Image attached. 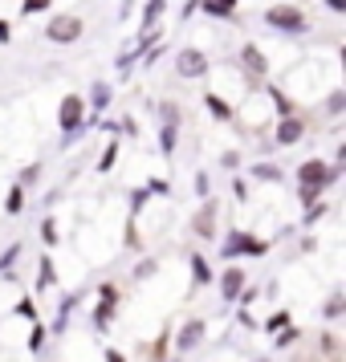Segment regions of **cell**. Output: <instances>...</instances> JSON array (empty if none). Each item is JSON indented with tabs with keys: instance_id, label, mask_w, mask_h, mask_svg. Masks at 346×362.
Segmentation results:
<instances>
[{
	"instance_id": "5",
	"label": "cell",
	"mask_w": 346,
	"mask_h": 362,
	"mask_svg": "<svg viewBox=\"0 0 346 362\" xmlns=\"http://www.w3.org/2000/svg\"><path fill=\"white\" fill-rule=\"evenodd\" d=\"M57 127L66 134H78L86 127V98L82 94H66L62 106H57Z\"/></svg>"
},
{
	"instance_id": "34",
	"label": "cell",
	"mask_w": 346,
	"mask_h": 362,
	"mask_svg": "<svg viewBox=\"0 0 346 362\" xmlns=\"http://www.w3.org/2000/svg\"><path fill=\"white\" fill-rule=\"evenodd\" d=\"M41 240H45V245H57V224H53V220H45V224H41Z\"/></svg>"
},
{
	"instance_id": "22",
	"label": "cell",
	"mask_w": 346,
	"mask_h": 362,
	"mask_svg": "<svg viewBox=\"0 0 346 362\" xmlns=\"http://www.w3.org/2000/svg\"><path fill=\"white\" fill-rule=\"evenodd\" d=\"M289 322H294V313H289V310H277L269 322H265V329H269V334H277V329H285Z\"/></svg>"
},
{
	"instance_id": "32",
	"label": "cell",
	"mask_w": 346,
	"mask_h": 362,
	"mask_svg": "<svg viewBox=\"0 0 346 362\" xmlns=\"http://www.w3.org/2000/svg\"><path fill=\"white\" fill-rule=\"evenodd\" d=\"M196 196H212V180H208V171H196Z\"/></svg>"
},
{
	"instance_id": "6",
	"label": "cell",
	"mask_w": 346,
	"mask_h": 362,
	"mask_svg": "<svg viewBox=\"0 0 346 362\" xmlns=\"http://www.w3.org/2000/svg\"><path fill=\"white\" fill-rule=\"evenodd\" d=\"M216 216H220V204L208 196L204 199V208L196 212V220H192V232H196L200 240H216Z\"/></svg>"
},
{
	"instance_id": "39",
	"label": "cell",
	"mask_w": 346,
	"mask_h": 362,
	"mask_svg": "<svg viewBox=\"0 0 346 362\" xmlns=\"http://www.w3.org/2000/svg\"><path fill=\"white\" fill-rule=\"evenodd\" d=\"M232 196L245 204V199H248V183H245V180H236V183H232Z\"/></svg>"
},
{
	"instance_id": "18",
	"label": "cell",
	"mask_w": 346,
	"mask_h": 362,
	"mask_svg": "<svg viewBox=\"0 0 346 362\" xmlns=\"http://www.w3.org/2000/svg\"><path fill=\"white\" fill-rule=\"evenodd\" d=\"M204 106H208V110L220 118V122H232V106H229L224 98H216V94H204Z\"/></svg>"
},
{
	"instance_id": "13",
	"label": "cell",
	"mask_w": 346,
	"mask_h": 362,
	"mask_svg": "<svg viewBox=\"0 0 346 362\" xmlns=\"http://www.w3.org/2000/svg\"><path fill=\"white\" fill-rule=\"evenodd\" d=\"M57 285V269H53V257H41V264H37V289L45 293V289H53Z\"/></svg>"
},
{
	"instance_id": "42",
	"label": "cell",
	"mask_w": 346,
	"mask_h": 362,
	"mask_svg": "<svg viewBox=\"0 0 346 362\" xmlns=\"http://www.w3.org/2000/svg\"><path fill=\"white\" fill-rule=\"evenodd\" d=\"M147 199H151V192H147V187H143V192H134V199H131V204H134V208H143Z\"/></svg>"
},
{
	"instance_id": "28",
	"label": "cell",
	"mask_w": 346,
	"mask_h": 362,
	"mask_svg": "<svg viewBox=\"0 0 346 362\" xmlns=\"http://www.w3.org/2000/svg\"><path fill=\"white\" fill-rule=\"evenodd\" d=\"M21 252H25V248H21V240H17V245L4 248V252H0V273H4V269H13V261H17Z\"/></svg>"
},
{
	"instance_id": "24",
	"label": "cell",
	"mask_w": 346,
	"mask_h": 362,
	"mask_svg": "<svg viewBox=\"0 0 346 362\" xmlns=\"http://www.w3.org/2000/svg\"><path fill=\"white\" fill-rule=\"evenodd\" d=\"M163 8H167V0H147V8H143V25H155Z\"/></svg>"
},
{
	"instance_id": "19",
	"label": "cell",
	"mask_w": 346,
	"mask_h": 362,
	"mask_svg": "<svg viewBox=\"0 0 346 362\" xmlns=\"http://www.w3.org/2000/svg\"><path fill=\"white\" fill-rule=\"evenodd\" d=\"M232 8H236V0H204L208 17H232Z\"/></svg>"
},
{
	"instance_id": "33",
	"label": "cell",
	"mask_w": 346,
	"mask_h": 362,
	"mask_svg": "<svg viewBox=\"0 0 346 362\" xmlns=\"http://www.w3.org/2000/svg\"><path fill=\"white\" fill-rule=\"evenodd\" d=\"M45 8H50V0H25V4H21V13H25V17H33V13H45Z\"/></svg>"
},
{
	"instance_id": "14",
	"label": "cell",
	"mask_w": 346,
	"mask_h": 362,
	"mask_svg": "<svg viewBox=\"0 0 346 362\" xmlns=\"http://www.w3.org/2000/svg\"><path fill=\"white\" fill-rule=\"evenodd\" d=\"M175 139H180V122H163V131H159V151H163V159L175 155Z\"/></svg>"
},
{
	"instance_id": "38",
	"label": "cell",
	"mask_w": 346,
	"mask_h": 362,
	"mask_svg": "<svg viewBox=\"0 0 346 362\" xmlns=\"http://www.w3.org/2000/svg\"><path fill=\"white\" fill-rule=\"evenodd\" d=\"M147 192H151V196H167L171 187H167V180H151V183H147Z\"/></svg>"
},
{
	"instance_id": "11",
	"label": "cell",
	"mask_w": 346,
	"mask_h": 362,
	"mask_svg": "<svg viewBox=\"0 0 346 362\" xmlns=\"http://www.w3.org/2000/svg\"><path fill=\"white\" fill-rule=\"evenodd\" d=\"M241 62H245V69H253L257 78L269 74V62H265V53L257 49V45H245V49H241Z\"/></svg>"
},
{
	"instance_id": "40",
	"label": "cell",
	"mask_w": 346,
	"mask_h": 362,
	"mask_svg": "<svg viewBox=\"0 0 346 362\" xmlns=\"http://www.w3.org/2000/svg\"><path fill=\"white\" fill-rule=\"evenodd\" d=\"M37 171H41V167H37V163H33V167H25V175H21L17 183H21V187H29V183L37 180Z\"/></svg>"
},
{
	"instance_id": "20",
	"label": "cell",
	"mask_w": 346,
	"mask_h": 362,
	"mask_svg": "<svg viewBox=\"0 0 346 362\" xmlns=\"http://www.w3.org/2000/svg\"><path fill=\"white\" fill-rule=\"evenodd\" d=\"M167 342H171V334H159V338H155V346H147V362H163L167 358Z\"/></svg>"
},
{
	"instance_id": "30",
	"label": "cell",
	"mask_w": 346,
	"mask_h": 362,
	"mask_svg": "<svg viewBox=\"0 0 346 362\" xmlns=\"http://www.w3.org/2000/svg\"><path fill=\"white\" fill-rule=\"evenodd\" d=\"M90 102H94V110H102V106H106V102H110V86H94V94H90Z\"/></svg>"
},
{
	"instance_id": "9",
	"label": "cell",
	"mask_w": 346,
	"mask_h": 362,
	"mask_svg": "<svg viewBox=\"0 0 346 362\" xmlns=\"http://www.w3.org/2000/svg\"><path fill=\"white\" fill-rule=\"evenodd\" d=\"M301 134H306V118H297V115H285L277 122V147H294V143H301Z\"/></svg>"
},
{
	"instance_id": "23",
	"label": "cell",
	"mask_w": 346,
	"mask_h": 362,
	"mask_svg": "<svg viewBox=\"0 0 346 362\" xmlns=\"http://www.w3.org/2000/svg\"><path fill=\"white\" fill-rule=\"evenodd\" d=\"M17 317H25V322H41V317H37V301L33 297H21L17 301Z\"/></svg>"
},
{
	"instance_id": "3",
	"label": "cell",
	"mask_w": 346,
	"mask_h": 362,
	"mask_svg": "<svg viewBox=\"0 0 346 362\" xmlns=\"http://www.w3.org/2000/svg\"><path fill=\"white\" fill-rule=\"evenodd\" d=\"M265 25L277 29V33H301V29H306V13L294 8V4H273V8L265 13Z\"/></svg>"
},
{
	"instance_id": "29",
	"label": "cell",
	"mask_w": 346,
	"mask_h": 362,
	"mask_svg": "<svg viewBox=\"0 0 346 362\" xmlns=\"http://www.w3.org/2000/svg\"><path fill=\"white\" fill-rule=\"evenodd\" d=\"M155 273H159V261H155V257H151V261H139L134 264V277L143 281V277H155Z\"/></svg>"
},
{
	"instance_id": "15",
	"label": "cell",
	"mask_w": 346,
	"mask_h": 362,
	"mask_svg": "<svg viewBox=\"0 0 346 362\" xmlns=\"http://www.w3.org/2000/svg\"><path fill=\"white\" fill-rule=\"evenodd\" d=\"M25 212V187H8V196H4V216H21Z\"/></svg>"
},
{
	"instance_id": "8",
	"label": "cell",
	"mask_w": 346,
	"mask_h": 362,
	"mask_svg": "<svg viewBox=\"0 0 346 362\" xmlns=\"http://www.w3.org/2000/svg\"><path fill=\"white\" fill-rule=\"evenodd\" d=\"M204 334H208V326H204V317H188L180 326V334H175V346H180V354H188V350H196L200 342H204Z\"/></svg>"
},
{
	"instance_id": "12",
	"label": "cell",
	"mask_w": 346,
	"mask_h": 362,
	"mask_svg": "<svg viewBox=\"0 0 346 362\" xmlns=\"http://www.w3.org/2000/svg\"><path fill=\"white\" fill-rule=\"evenodd\" d=\"M115 313H118V301H102L98 297V305H94V329H110Z\"/></svg>"
},
{
	"instance_id": "27",
	"label": "cell",
	"mask_w": 346,
	"mask_h": 362,
	"mask_svg": "<svg viewBox=\"0 0 346 362\" xmlns=\"http://www.w3.org/2000/svg\"><path fill=\"white\" fill-rule=\"evenodd\" d=\"M41 346H45V326L33 322V334H29V354H41Z\"/></svg>"
},
{
	"instance_id": "31",
	"label": "cell",
	"mask_w": 346,
	"mask_h": 362,
	"mask_svg": "<svg viewBox=\"0 0 346 362\" xmlns=\"http://www.w3.org/2000/svg\"><path fill=\"white\" fill-rule=\"evenodd\" d=\"M98 297H102V301H122V293H118L115 281H102V285H98Z\"/></svg>"
},
{
	"instance_id": "44",
	"label": "cell",
	"mask_w": 346,
	"mask_h": 362,
	"mask_svg": "<svg viewBox=\"0 0 346 362\" xmlns=\"http://www.w3.org/2000/svg\"><path fill=\"white\" fill-rule=\"evenodd\" d=\"M330 8H334V13H346V0H326Z\"/></svg>"
},
{
	"instance_id": "26",
	"label": "cell",
	"mask_w": 346,
	"mask_h": 362,
	"mask_svg": "<svg viewBox=\"0 0 346 362\" xmlns=\"http://www.w3.org/2000/svg\"><path fill=\"white\" fill-rule=\"evenodd\" d=\"M115 155H118V139H110L106 151H102V159H98V171H110V167H115Z\"/></svg>"
},
{
	"instance_id": "25",
	"label": "cell",
	"mask_w": 346,
	"mask_h": 362,
	"mask_svg": "<svg viewBox=\"0 0 346 362\" xmlns=\"http://www.w3.org/2000/svg\"><path fill=\"white\" fill-rule=\"evenodd\" d=\"M342 310H346V297L334 293V297L326 301V317H330V322H338V317H342Z\"/></svg>"
},
{
	"instance_id": "36",
	"label": "cell",
	"mask_w": 346,
	"mask_h": 362,
	"mask_svg": "<svg viewBox=\"0 0 346 362\" xmlns=\"http://www.w3.org/2000/svg\"><path fill=\"white\" fill-rule=\"evenodd\" d=\"M269 98L277 102V110H281V115H289V110H294V106H289V98H285L281 90H273V86H269Z\"/></svg>"
},
{
	"instance_id": "17",
	"label": "cell",
	"mask_w": 346,
	"mask_h": 362,
	"mask_svg": "<svg viewBox=\"0 0 346 362\" xmlns=\"http://www.w3.org/2000/svg\"><path fill=\"white\" fill-rule=\"evenodd\" d=\"M248 175H253V180H265V183H281V167H273V163H253V167H248Z\"/></svg>"
},
{
	"instance_id": "43",
	"label": "cell",
	"mask_w": 346,
	"mask_h": 362,
	"mask_svg": "<svg viewBox=\"0 0 346 362\" xmlns=\"http://www.w3.org/2000/svg\"><path fill=\"white\" fill-rule=\"evenodd\" d=\"M8 37H13V29H8V21L0 17V41H4V45H8Z\"/></svg>"
},
{
	"instance_id": "41",
	"label": "cell",
	"mask_w": 346,
	"mask_h": 362,
	"mask_svg": "<svg viewBox=\"0 0 346 362\" xmlns=\"http://www.w3.org/2000/svg\"><path fill=\"white\" fill-rule=\"evenodd\" d=\"M322 350L334 358V354H338V338H330V334H326V338H322Z\"/></svg>"
},
{
	"instance_id": "21",
	"label": "cell",
	"mask_w": 346,
	"mask_h": 362,
	"mask_svg": "<svg viewBox=\"0 0 346 362\" xmlns=\"http://www.w3.org/2000/svg\"><path fill=\"white\" fill-rule=\"evenodd\" d=\"M322 216H326V204H322V199H313V204H306V216H301V224H306V228H313Z\"/></svg>"
},
{
	"instance_id": "16",
	"label": "cell",
	"mask_w": 346,
	"mask_h": 362,
	"mask_svg": "<svg viewBox=\"0 0 346 362\" xmlns=\"http://www.w3.org/2000/svg\"><path fill=\"white\" fill-rule=\"evenodd\" d=\"M192 281H196V289L200 285H212V269H208V261L200 252H192Z\"/></svg>"
},
{
	"instance_id": "2",
	"label": "cell",
	"mask_w": 346,
	"mask_h": 362,
	"mask_svg": "<svg viewBox=\"0 0 346 362\" xmlns=\"http://www.w3.org/2000/svg\"><path fill=\"white\" fill-rule=\"evenodd\" d=\"M269 252V240H261V236H248V232L232 228L229 236H224V248H220V257H265Z\"/></svg>"
},
{
	"instance_id": "7",
	"label": "cell",
	"mask_w": 346,
	"mask_h": 362,
	"mask_svg": "<svg viewBox=\"0 0 346 362\" xmlns=\"http://www.w3.org/2000/svg\"><path fill=\"white\" fill-rule=\"evenodd\" d=\"M175 74H180V78H204V74H208V57L200 49L175 53Z\"/></svg>"
},
{
	"instance_id": "4",
	"label": "cell",
	"mask_w": 346,
	"mask_h": 362,
	"mask_svg": "<svg viewBox=\"0 0 346 362\" xmlns=\"http://www.w3.org/2000/svg\"><path fill=\"white\" fill-rule=\"evenodd\" d=\"M82 33H86V25H82V17H74V13H62V17H53L50 25H45V37H50L53 45H74Z\"/></svg>"
},
{
	"instance_id": "1",
	"label": "cell",
	"mask_w": 346,
	"mask_h": 362,
	"mask_svg": "<svg viewBox=\"0 0 346 362\" xmlns=\"http://www.w3.org/2000/svg\"><path fill=\"white\" fill-rule=\"evenodd\" d=\"M338 175H342V167H330L326 159H306V163L297 167V183H301L297 199H301V204L322 199V192H326L330 183H338Z\"/></svg>"
},
{
	"instance_id": "45",
	"label": "cell",
	"mask_w": 346,
	"mask_h": 362,
	"mask_svg": "<svg viewBox=\"0 0 346 362\" xmlns=\"http://www.w3.org/2000/svg\"><path fill=\"white\" fill-rule=\"evenodd\" d=\"M106 362H127V358H122L118 350H106Z\"/></svg>"
},
{
	"instance_id": "37",
	"label": "cell",
	"mask_w": 346,
	"mask_h": 362,
	"mask_svg": "<svg viewBox=\"0 0 346 362\" xmlns=\"http://www.w3.org/2000/svg\"><path fill=\"white\" fill-rule=\"evenodd\" d=\"M163 122H180V106L175 102H163Z\"/></svg>"
},
{
	"instance_id": "10",
	"label": "cell",
	"mask_w": 346,
	"mask_h": 362,
	"mask_svg": "<svg viewBox=\"0 0 346 362\" xmlns=\"http://www.w3.org/2000/svg\"><path fill=\"white\" fill-rule=\"evenodd\" d=\"M241 289H245V269H236V264L224 269V277H220V297H224V301H236Z\"/></svg>"
},
{
	"instance_id": "35",
	"label": "cell",
	"mask_w": 346,
	"mask_h": 362,
	"mask_svg": "<svg viewBox=\"0 0 346 362\" xmlns=\"http://www.w3.org/2000/svg\"><path fill=\"white\" fill-rule=\"evenodd\" d=\"M294 342H297V329H294V326L277 329V350H281V346H294Z\"/></svg>"
}]
</instances>
